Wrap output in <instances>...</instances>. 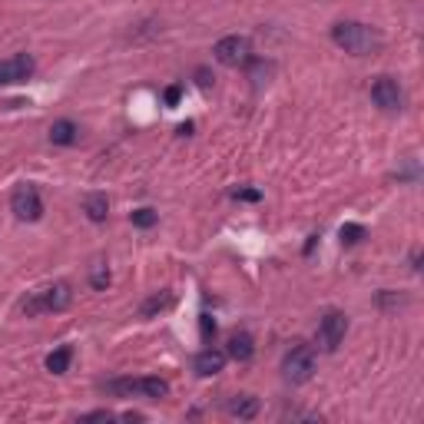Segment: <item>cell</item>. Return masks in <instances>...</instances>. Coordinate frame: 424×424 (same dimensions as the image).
<instances>
[{
	"label": "cell",
	"instance_id": "obj_13",
	"mask_svg": "<svg viewBox=\"0 0 424 424\" xmlns=\"http://www.w3.org/2000/svg\"><path fill=\"white\" fill-rule=\"evenodd\" d=\"M83 212L90 216V222H106V216H110V203H106L103 193H93L83 199Z\"/></svg>",
	"mask_w": 424,
	"mask_h": 424
},
{
	"label": "cell",
	"instance_id": "obj_4",
	"mask_svg": "<svg viewBox=\"0 0 424 424\" xmlns=\"http://www.w3.org/2000/svg\"><path fill=\"white\" fill-rule=\"evenodd\" d=\"M10 209H14V216H17L20 222H37L40 216H43V203H40L37 186L20 183L17 189H14V196H10Z\"/></svg>",
	"mask_w": 424,
	"mask_h": 424
},
{
	"label": "cell",
	"instance_id": "obj_23",
	"mask_svg": "<svg viewBox=\"0 0 424 424\" xmlns=\"http://www.w3.org/2000/svg\"><path fill=\"white\" fill-rule=\"evenodd\" d=\"M212 80H216V77H212V73H209V70H206V67H199V70H196V83H199V87H203V90H209V87H212Z\"/></svg>",
	"mask_w": 424,
	"mask_h": 424
},
{
	"label": "cell",
	"instance_id": "obj_7",
	"mask_svg": "<svg viewBox=\"0 0 424 424\" xmlns=\"http://www.w3.org/2000/svg\"><path fill=\"white\" fill-rule=\"evenodd\" d=\"M371 100H375V106H381L385 113H395V110L405 106V93H401L395 77H378L375 83H371Z\"/></svg>",
	"mask_w": 424,
	"mask_h": 424
},
{
	"label": "cell",
	"instance_id": "obj_17",
	"mask_svg": "<svg viewBox=\"0 0 424 424\" xmlns=\"http://www.w3.org/2000/svg\"><path fill=\"white\" fill-rule=\"evenodd\" d=\"M361 239H365V229H361L358 222H345V226H341V242H345V245H355V242H361Z\"/></svg>",
	"mask_w": 424,
	"mask_h": 424
},
{
	"label": "cell",
	"instance_id": "obj_6",
	"mask_svg": "<svg viewBox=\"0 0 424 424\" xmlns=\"http://www.w3.org/2000/svg\"><path fill=\"white\" fill-rule=\"evenodd\" d=\"M345 332H348V315L345 312H325L322 322H318V345L325 348V351H335L341 341H345Z\"/></svg>",
	"mask_w": 424,
	"mask_h": 424
},
{
	"label": "cell",
	"instance_id": "obj_21",
	"mask_svg": "<svg viewBox=\"0 0 424 424\" xmlns=\"http://www.w3.org/2000/svg\"><path fill=\"white\" fill-rule=\"evenodd\" d=\"M252 63V80H255V83H262V77H269V63H262V60H249Z\"/></svg>",
	"mask_w": 424,
	"mask_h": 424
},
{
	"label": "cell",
	"instance_id": "obj_18",
	"mask_svg": "<svg viewBox=\"0 0 424 424\" xmlns=\"http://www.w3.org/2000/svg\"><path fill=\"white\" fill-rule=\"evenodd\" d=\"M156 219H159V216H156L153 209H136L133 212V226H139V229H149V226H156Z\"/></svg>",
	"mask_w": 424,
	"mask_h": 424
},
{
	"label": "cell",
	"instance_id": "obj_3",
	"mask_svg": "<svg viewBox=\"0 0 424 424\" xmlns=\"http://www.w3.org/2000/svg\"><path fill=\"white\" fill-rule=\"evenodd\" d=\"M315 368H318V358H315V348H312V345H295L289 355H285V361H282L285 378L295 381V385L309 381V378L315 375Z\"/></svg>",
	"mask_w": 424,
	"mask_h": 424
},
{
	"label": "cell",
	"instance_id": "obj_15",
	"mask_svg": "<svg viewBox=\"0 0 424 424\" xmlns=\"http://www.w3.org/2000/svg\"><path fill=\"white\" fill-rule=\"evenodd\" d=\"M70 358H73V348L60 345L57 351H50V355H47V371H53V375H63V371L70 368Z\"/></svg>",
	"mask_w": 424,
	"mask_h": 424
},
{
	"label": "cell",
	"instance_id": "obj_5",
	"mask_svg": "<svg viewBox=\"0 0 424 424\" xmlns=\"http://www.w3.org/2000/svg\"><path fill=\"white\" fill-rule=\"evenodd\" d=\"M216 60H219L222 67H245L252 60V47H249V37H239V33H232V37H222L216 43Z\"/></svg>",
	"mask_w": 424,
	"mask_h": 424
},
{
	"label": "cell",
	"instance_id": "obj_8",
	"mask_svg": "<svg viewBox=\"0 0 424 424\" xmlns=\"http://www.w3.org/2000/svg\"><path fill=\"white\" fill-rule=\"evenodd\" d=\"M33 57L30 53H17V57L10 60H0V87L4 83H23V80L33 77Z\"/></svg>",
	"mask_w": 424,
	"mask_h": 424
},
{
	"label": "cell",
	"instance_id": "obj_1",
	"mask_svg": "<svg viewBox=\"0 0 424 424\" xmlns=\"http://www.w3.org/2000/svg\"><path fill=\"white\" fill-rule=\"evenodd\" d=\"M332 40H335L345 53H351V57H371V53H378L381 43H385L381 33H378L375 27L361 23V20H341V23H335V27H332Z\"/></svg>",
	"mask_w": 424,
	"mask_h": 424
},
{
	"label": "cell",
	"instance_id": "obj_19",
	"mask_svg": "<svg viewBox=\"0 0 424 424\" xmlns=\"http://www.w3.org/2000/svg\"><path fill=\"white\" fill-rule=\"evenodd\" d=\"M199 332H203L206 345H212V338H216V322H212V315H199Z\"/></svg>",
	"mask_w": 424,
	"mask_h": 424
},
{
	"label": "cell",
	"instance_id": "obj_11",
	"mask_svg": "<svg viewBox=\"0 0 424 424\" xmlns=\"http://www.w3.org/2000/svg\"><path fill=\"white\" fill-rule=\"evenodd\" d=\"M80 139V126L73 120H57L50 126V143L53 146H73Z\"/></svg>",
	"mask_w": 424,
	"mask_h": 424
},
{
	"label": "cell",
	"instance_id": "obj_2",
	"mask_svg": "<svg viewBox=\"0 0 424 424\" xmlns=\"http://www.w3.org/2000/svg\"><path fill=\"white\" fill-rule=\"evenodd\" d=\"M73 302V289L67 282H53L47 289L33 292L27 302H23V315H47V312H63Z\"/></svg>",
	"mask_w": 424,
	"mask_h": 424
},
{
	"label": "cell",
	"instance_id": "obj_14",
	"mask_svg": "<svg viewBox=\"0 0 424 424\" xmlns=\"http://www.w3.org/2000/svg\"><path fill=\"white\" fill-rule=\"evenodd\" d=\"M139 395L149 401H163V398H169V385L163 378H139Z\"/></svg>",
	"mask_w": 424,
	"mask_h": 424
},
{
	"label": "cell",
	"instance_id": "obj_9",
	"mask_svg": "<svg viewBox=\"0 0 424 424\" xmlns=\"http://www.w3.org/2000/svg\"><path fill=\"white\" fill-rule=\"evenodd\" d=\"M193 368H196V375H199V378H212V375H219L222 368H226V351H219V348L206 345L203 351L196 355Z\"/></svg>",
	"mask_w": 424,
	"mask_h": 424
},
{
	"label": "cell",
	"instance_id": "obj_16",
	"mask_svg": "<svg viewBox=\"0 0 424 424\" xmlns=\"http://www.w3.org/2000/svg\"><path fill=\"white\" fill-rule=\"evenodd\" d=\"M173 305V292H163V295H153L149 302H143V318H153V315H159V312H166Z\"/></svg>",
	"mask_w": 424,
	"mask_h": 424
},
{
	"label": "cell",
	"instance_id": "obj_10",
	"mask_svg": "<svg viewBox=\"0 0 424 424\" xmlns=\"http://www.w3.org/2000/svg\"><path fill=\"white\" fill-rule=\"evenodd\" d=\"M252 355H255V341H252V335L239 332V335H232V338H229L226 358H232V361H239V365H245V361H252Z\"/></svg>",
	"mask_w": 424,
	"mask_h": 424
},
{
	"label": "cell",
	"instance_id": "obj_25",
	"mask_svg": "<svg viewBox=\"0 0 424 424\" xmlns=\"http://www.w3.org/2000/svg\"><path fill=\"white\" fill-rule=\"evenodd\" d=\"M113 411H93V415H87V421H113Z\"/></svg>",
	"mask_w": 424,
	"mask_h": 424
},
{
	"label": "cell",
	"instance_id": "obj_22",
	"mask_svg": "<svg viewBox=\"0 0 424 424\" xmlns=\"http://www.w3.org/2000/svg\"><path fill=\"white\" fill-rule=\"evenodd\" d=\"M232 196H235V199H242V203H259V199H262L259 189H235Z\"/></svg>",
	"mask_w": 424,
	"mask_h": 424
},
{
	"label": "cell",
	"instance_id": "obj_20",
	"mask_svg": "<svg viewBox=\"0 0 424 424\" xmlns=\"http://www.w3.org/2000/svg\"><path fill=\"white\" fill-rule=\"evenodd\" d=\"M90 282H93V289H106V285H110V272H106V265H97L93 275H90Z\"/></svg>",
	"mask_w": 424,
	"mask_h": 424
},
{
	"label": "cell",
	"instance_id": "obj_12",
	"mask_svg": "<svg viewBox=\"0 0 424 424\" xmlns=\"http://www.w3.org/2000/svg\"><path fill=\"white\" fill-rule=\"evenodd\" d=\"M229 415L232 418H242V421H249V418L259 415V398L252 395H235L229 401Z\"/></svg>",
	"mask_w": 424,
	"mask_h": 424
},
{
	"label": "cell",
	"instance_id": "obj_24",
	"mask_svg": "<svg viewBox=\"0 0 424 424\" xmlns=\"http://www.w3.org/2000/svg\"><path fill=\"white\" fill-rule=\"evenodd\" d=\"M179 97H183V90H179V87H169V90H166V103H169V106L179 103Z\"/></svg>",
	"mask_w": 424,
	"mask_h": 424
}]
</instances>
